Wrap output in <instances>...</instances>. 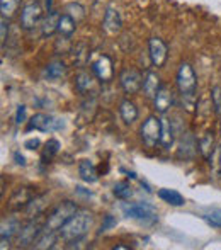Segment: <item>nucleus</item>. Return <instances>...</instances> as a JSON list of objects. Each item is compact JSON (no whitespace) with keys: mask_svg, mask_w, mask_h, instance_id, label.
<instances>
[{"mask_svg":"<svg viewBox=\"0 0 221 250\" xmlns=\"http://www.w3.org/2000/svg\"><path fill=\"white\" fill-rule=\"evenodd\" d=\"M175 82H177V89L181 92L182 107L187 112H194V107L198 104V94H196V90H198V75H196L191 63L184 62L179 65Z\"/></svg>","mask_w":221,"mask_h":250,"instance_id":"1","label":"nucleus"},{"mask_svg":"<svg viewBox=\"0 0 221 250\" xmlns=\"http://www.w3.org/2000/svg\"><path fill=\"white\" fill-rule=\"evenodd\" d=\"M94 225V214L90 211H77L60 230V237L65 242H77L83 238Z\"/></svg>","mask_w":221,"mask_h":250,"instance_id":"2","label":"nucleus"},{"mask_svg":"<svg viewBox=\"0 0 221 250\" xmlns=\"http://www.w3.org/2000/svg\"><path fill=\"white\" fill-rule=\"evenodd\" d=\"M77 211H79V208H77L75 203H72V201H63V203H60L58 206L48 214L44 228H46V230L60 231L63 225H65Z\"/></svg>","mask_w":221,"mask_h":250,"instance_id":"3","label":"nucleus"},{"mask_svg":"<svg viewBox=\"0 0 221 250\" xmlns=\"http://www.w3.org/2000/svg\"><path fill=\"white\" fill-rule=\"evenodd\" d=\"M122 213H124L126 218L138 220V221H141V223H155V221L159 220L157 209L148 203L124 204V206H122Z\"/></svg>","mask_w":221,"mask_h":250,"instance_id":"4","label":"nucleus"},{"mask_svg":"<svg viewBox=\"0 0 221 250\" xmlns=\"http://www.w3.org/2000/svg\"><path fill=\"white\" fill-rule=\"evenodd\" d=\"M162 136V118L148 116L141 126V140L148 148H153L157 143H160Z\"/></svg>","mask_w":221,"mask_h":250,"instance_id":"5","label":"nucleus"},{"mask_svg":"<svg viewBox=\"0 0 221 250\" xmlns=\"http://www.w3.org/2000/svg\"><path fill=\"white\" fill-rule=\"evenodd\" d=\"M63 128V119L53 118V116L43 114V112H38L31 118L27 129H36L41 133H53Z\"/></svg>","mask_w":221,"mask_h":250,"instance_id":"6","label":"nucleus"},{"mask_svg":"<svg viewBox=\"0 0 221 250\" xmlns=\"http://www.w3.org/2000/svg\"><path fill=\"white\" fill-rule=\"evenodd\" d=\"M143 80L145 77L135 68H122L119 73V83L126 94H138L143 89Z\"/></svg>","mask_w":221,"mask_h":250,"instance_id":"7","label":"nucleus"},{"mask_svg":"<svg viewBox=\"0 0 221 250\" xmlns=\"http://www.w3.org/2000/svg\"><path fill=\"white\" fill-rule=\"evenodd\" d=\"M44 227H41L40 221H33V218H31L29 223H26L24 227L19 228V231H17L16 235V242L19 247H27V245H33L34 242H36V238L40 237V233L43 231Z\"/></svg>","mask_w":221,"mask_h":250,"instance_id":"8","label":"nucleus"},{"mask_svg":"<svg viewBox=\"0 0 221 250\" xmlns=\"http://www.w3.org/2000/svg\"><path fill=\"white\" fill-rule=\"evenodd\" d=\"M148 55L150 62L155 68H162L167 63L168 58V48L165 41L160 40V38H150L148 40Z\"/></svg>","mask_w":221,"mask_h":250,"instance_id":"9","label":"nucleus"},{"mask_svg":"<svg viewBox=\"0 0 221 250\" xmlns=\"http://www.w3.org/2000/svg\"><path fill=\"white\" fill-rule=\"evenodd\" d=\"M43 17V9L38 2H29L24 5L22 12H20V26L24 29H33V27L38 26V22Z\"/></svg>","mask_w":221,"mask_h":250,"instance_id":"10","label":"nucleus"},{"mask_svg":"<svg viewBox=\"0 0 221 250\" xmlns=\"http://www.w3.org/2000/svg\"><path fill=\"white\" fill-rule=\"evenodd\" d=\"M92 72L100 82L107 83L112 80V75H114V70H112V62L107 55H100L97 60L92 62Z\"/></svg>","mask_w":221,"mask_h":250,"instance_id":"11","label":"nucleus"},{"mask_svg":"<svg viewBox=\"0 0 221 250\" xmlns=\"http://www.w3.org/2000/svg\"><path fill=\"white\" fill-rule=\"evenodd\" d=\"M174 104H175V97H174L172 89H170V87H167V85H162L159 92H157L155 99H153L155 111L159 112V114H165V112L170 111V107Z\"/></svg>","mask_w":221,"mask_h":250,"instance_id":"12","label":"nucleus"},{"mask_svg":"<svg viewBox=\"0 0 221 250\" xmlns=\"http://www.w3.org/2000/svg\"><path fill=\"white\" fill-rule=\"evenodd\" d=\"M122 27V17L119 14L118 9L114 7H107L106 12H104V19H102V29L107 34H118Z\"/></svg>","mask_w":221,"mask_h":250,"instance_id":"13","label":"nucleus"},{"mask_svg":"<svg viewBox=\"0 0 221 250\" xmlns=\"http://www.w3.org/2000/svg\"><path fill=\"white\" fill-rule=\"evenodd\" d=\"M33 191H31V188H17L16 191L12 192V196H10L9 199V209L10 211H19L22 209V208H26L27 204L31 203V199H33Z\"/></svg>","mask_w":221,"mask_h":250,"instance_id":"14","label":"nucleus"},{"mask_svg":"<svg viewBox=\"0 0 221 250\" xmlns=\"http://www.w3.org/2000/svg\"><path fill=\"white\" fill-rule=\"evenodd\" d=\"M162 87V82H160V77L157 75L155 72H146L145 80H143V94H145L146 99H155L157 92Z\"/></svg>","mask_w":221,"mask_h":250,"instance_id":"15","label":"nucleus"},{"mask_svg":"<svg viewBox=\"0 0 221 250\" xmlns=\"http://www.w3.org/2000/svg\"><path fill=\"white\" fill-rule=\"evenodd\" d=\"M79 175L83 182L87 184H94L99 181V174H97V167L94 165V162L90 160H82L79 164Z\"/></svg>","mask_w":221,"mask_h":250,"instance_id":"16","label":"nucleus"},{"mask_svg":"<svg viewBox=\"0 0 221 250\" xmlns=\"http://www.w3.org/2000/svg\"><path fill=\"white\" fill-rule=\"evenodd\" d=\"M119 116L126 125H133L138 119V107L135 105V102L129 99H124L119 104Z\"/></svg>","mask_w":221,"mask_h":250,"instance_id":"17","label":"nucleus"},{"mask_svg":"<svg viewBox=\"0 0 221 250\" xmlns=\"http://www.w3.org/2000/svg\"><path fill=\"white\" fill-rule=\"evenodd\" d=\"M60 231H53V230H46V228H43V231H41L40 237L36 238V242L33 244V247L38 249V250L53 249L55 242H56V235Z\"/></svg>","mask_w":221,"mask_h":250,"instance_id":"18","label":"nucleus"},{"mask_svg":"<svg viewBox=\"0 0 221 250\" xmlns=\"http://www.w3.org/2000/svg\"><path fill=\"white\" fill-rule=\"evenodd\" d=\"M58 21H60V14L55 12V10H50V14L44 17L43 24H41V34L44 38H50L55 33H58Z\"/></svg>","mask_w":221,"mask_h":250,"instance_id":"19","label":"nucleus"},{"mask_svg":"<svg viewBox=\"0 0 221 250\" xmlns=\"http://www.w3.org/2000/svg\"><path fill=\"white\" fill-rule=\"evenodd\" d=\"M175 142V129L174 125H172L170 119L162 118V136H160V145L165 150L170 148Z\"/></svg>","mask_w":221,"mask_h":250,"instance_id":"20","label":"nucleus"},{"mask_svg":"<svg viewBox=\"0 0 221 250\" xmlns=\"http://www.w3.org/2000/svg\"><path fill=\"white\" fill-rule=\"evenodd\" d=\"M159 198L162 199L163 203L170 204V206H174V208L184 206V204H185L184 196H182L179 191H174V189H160Z\"/></svg>","mask_w":221,"mask_h":250,"instance_id":"21","label":"nucleus"},{"mask_svg":"<svg viewBox=\"0 0 221 250\" xmlns=\"http://www.w3.org/2000/svg\"><path fill=\"white\" fill-rule=\"evenodd\" d=\"M77 29V21L73 19L72 16L68 14H61L60 16V21H58V33L61 34L63 38H70Z\"/></svg>","mask_w":221,"mask_h":250,"instance_id":"22","label":"nucleus"},{"mask_svg":"<svg viewBox=\"0 0 221 250\" xmlns=\"http://www.w3.org/2000/svg\"><path fill=\"white\" fill-rule=\"evenodd\" d=\"M198 148H199V151H201L202 157L209 160L211 153L215 151V133H213V131H206L204 135L199 138Z\"/></svg>","mask_w":221,"mask_h":250,"instance_id":"23","label":"nucleus"},{"mask_svg":"<svg viewBox=\"0 0 221 250\" xmlns=\"http://www.w3.org/2000/svg\"><path fill=\"white\" fill-rule=\"evenodd\" d=\"M46 196H34L33 199H31V203L26 206V213L29 218H36L40 216L41 213H43L44 206H46Z\"/></svg>","mask_w":221,"mask_h":250,"instance_id":"24","label":"nucleus"},{"mask_svg":"<svg viewBox=\"0 0 221 250\" xmlns=\"http://www.w3.org/2000/svg\"><path fill=\"white\" fill-rule=\"evenodd\" d=\"M60 148H61V145H60L58 140L51 138L48 140L46 143H44V148H43V153H41V160L44 162V164H48V162H51L53 158L58 155Z\"/></svg>","mask_w":221,"mask_h":250,"instance_id":"25","label":"nucleus"},{"mask_svg":"<svg viewBox=\"0 0 221 250\" xmlns=\"http://www.w3.org/2000/svg\"><path fill=\"white\" fill-rule=\"evenodd\" d=\"M19 223H17L16 218H7V220H2V240H10L14 235H17L19 231Z\"/></svg>","mask_w":221,"mask_h":250,"instance_id":"26","label":"nucleus"},{"mask_svg":"<svg viewBox=\"0 0 221 250\" xmlns=\"http://www.w3.org/2000/svg\"><path fill=\"white\" fill-rule=\"evenodd\" d=\"M94 85V80H92V75H89V72H79L75 79V87L80 94H85L92 89Z\"/></svg>","mask_w":221,"mask_h":250,"instance_id":"27","label":"nucleus"},{"mask_svg":"<svg viewBox=\"0 0 221 250\" xmlns=\"http://www.w3.org/2000/svg\"><path fill=\"white\" fill-rule=\"evenodd\" d=\"M20 0H0V10H2V17L10 19L16 16V12L19 10Z\"/></svg>","mask_w":221,"mask_h":250,"instance_id":"28","label":"nucleus"},{"mask_svg":"<svg viewBox=\"0 0 221 250\" xmlns=\"http://www.w3.org/2000/svg\"><path fill=\"white\" fill-rule=\"evenodd\" d=\"M112 192H114L116 198L122 199V201L129 199L133 196V189L128 182H116L114 188H112Z\"/></svg>","mask_w":221,"mask_h":250,"instance_id":"29","label":"nucleus"},{"mask_svg":"<svg viewBox=\"0 0 221 250\" xmlns=\"http://www.w3.org/2000/svg\"><path fill=\"white\" fill-rule=\"evenodd\" d=\"M65 75V65L63 62H53L46 66V77L50 80H58Z\"/></svg>","mask_w":221,"mask_h":250,"instance_id":"30","label":"nucleus"},{"mask_svg":"<svg viewBox=\"0 0 221 250\" xmlns=\"http://www.w3.org/2000/svg\"><path fill=\"white\" fill-rule=\"evenodd\" d=\"M209 165H211V172L215 177H221V143L215 148V151L209 157Z\"/></svg>","mask_w":221,"mask_h":250,"instance_id":"31","label":"nucleus"},{"mask_svg":"<svg viewBox=\"0 0 221 250\" xmlns=\"http://www.w3.org/2000/svg\"><path fill=\"white\" fill-rule=\"evenodd\" d=\"M65 12L68 14V16H72L77 22H80V21L85 17V9H83V5H80V3H77V2L68 3V5L65 7Z\"/></svg>","mask_w":221,"mask_h":250,"instance_id":"32","label":"nucleus"},{"mask_svg":"<svg viewBox=\"0 0 221 250\" xmlns=\"http://www.w3.org/2000/svg\"><path fill=\"white\" fill-rule=\"evenodd\" d=\"M206 221H208L211 227L215 228H221V208L220 209H215L206 216Z\"/></svg>","mask_w":221,"mask_h":250,"instance_id":"33","label":"nucleus"},{"mask_svg":"<svg viewBox=\"0 0 221 250\" xmlns=\"http://www.w3.org/2000/svg\"><path fill=\"white\" fill-rule=\"evenodd\" d=\"M211 99H213V107H215V111L221 116V89H218V87L213 89Z\"/></svg>","mask_w":221,"mask_h":250,"instance_id":"34","label":"nucleus"},{"mask_svg":"<svg viewBox=\"0 0 221 250\" xmlns=\"http://www.w3.org/2000/svg\"><path fill=\"white\" fill-rule=\"evenodd\" d=\"M116 225H118V220H116L112 214H106L102 220V225H100V231H107L111 230V228H114Z\"/></svg>","mask_w":221,"mask_h":250,"instance_id":"35","label":"nucleus"},{"mask_svg":"<svg viewBox=\"0 0 221 250\" xmlns=\"http://www.w3.org/2000/svg\"><path fill=\"white\" fill-rule=\"evenodd\" d=\"M7 31H9V24H7L5 17H2V22H0V41H2V44L7 40Z\"/></svg>","mask_w":221,"mask_h":250,"instance_id":"36","label":"nucleus"},{"mask_svg":"<svg viewBox=\"0 0 221 250\" xmlns=\"http://www.w3.org/2000/svg\"><path fill=\"white\" fill-rule=\"evenodd\" d=\"M26 121V105H19L16 112V123L17 125H22Z\"/></svg>","mask_w":221,"mask_h":250,"instance_id":"37","label":"nucleus"},{"mask_svg":"<svg viewBox=\"0 0 221 250\" xmlns=\"http://www.w3.org/2000/svg\"><path fill=\"white\" fill-rule=\"evenodd\" d=\"M41 145V142L38 138H34V140H27L26 143H24V146H26L27 150H38V146Z\"/></svg>","mask_w":221,"mask_h":250,"instance_id":"38","label":"nucleus"},{"mask_svg":"<svg viewBox=\"0 0 221 250\" xmlns=\"http://www.w3.org/2000/svg\"><path fill=\"white\" fill-rule=\"evenodd\" d=\"M16 158H17V164H19V165H24V164H26V162H24V157H22V155L19 157V153H16Z\"/></svg>","mask_w":221,"mask_h":250,"instance_id":"39","label":"nucleus"},{"mask_svg":"<svg viewBox=\"0 0 221 250\" xmlns=\"http://www.w3.org/2000/svg\"><path fill=\"white\" fill-rule=\"evenodd\" d=\"M126 249H129V247H124V245H116L114 250H126Z\"/></svg>","mask_w":221,"mask_h":250,"instance_id":"40","label":"nucleus"}]
</instances>
